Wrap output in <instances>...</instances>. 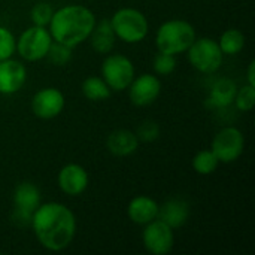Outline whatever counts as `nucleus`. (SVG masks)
Here are the masks:
<instances>
[{
  "mask_svg": "<svg viewBox=\"0 0 255 255\" xmlns=\"http://www.w3.org/2000/svg\"><path fill=\"white\" fill-rule=\"evenodd\" d=\"M30 227L42 248L51 253L67 250L75 241L78 223L73 211L60 202L40 203L31 215Z\"/></svg>",
  "mask_w": 255,
  "mask_h": 255,
  "instance_id": "nucleus-1",
  "label": "nucleus"
},
{
  "mask_svg": "<svg viewBox=\"0 0 255 255\" xmlns=\"http://www.w3.org/2000/svg\"><path fill=\"white\" fill-rule=\"evenodd\" d=\"M96 22L97 18L88 6L70 3L54 10L48 30L54 42L76 48L88 40Z\"/></svg>",
  "mask_w": 255,
  "mask_h": 255,
  "instance_id": "nucleus-2",
  "label": "nucleus"
},
{
  "mask_svg": "<svg viewBox=\"0 0 255 255\" xmlns=\"http://www.w3.org/2000/svg\"><path fill=\"white\" fill-rule=\"evenodd\" d=\"M196 37V28L191 22L181 18H172L160 24L154 42L158 52L178 57L188 51Z\"/></svg>",
  "mask_w": 255,
  "mask_h": 255,
  "instance_id": "nucleus-3",
  "label": "nucleus"
},
{
  "mask_svg": "<svg viewBox=\"0 0 255 255\" xmlns=\"http://www.w3.org/2000/svg\"><path fill=\"white\" fill-rule=\"evenodd\" d=\"M115 37L124 43L134 45L146 39L149 33V21L146 15L136 7H121L109 18Z\"/></svg>",
  "mask_w": 255,
  "mask_h": 255,
  "instance_id": "nucleus-4",
  "label": "nucleus"
},
{
  "mask_svg": "<svg viewBox=\"0 0 255 255\" xmlns=\"http://www.w3.org/2000/svg\"><path fill=\"white\" fill-rule=\"evenodd\" d=\"M185 54L191 67L203 75L217 73L224 61L218 40L212 37H196Z\"/></svg>",
  "mask_w": 255,
  "mask_h": 255,
  "instance_id": "nucleus-5",
  "label": "nucleus"
},
{
  "mask_svg": "<svg viewBox=\"0 0 255 255\" xmlns=\"http://www.w3.org/2000/svg\"><path fill=\"white\" fill-rule=\"evenodd\" d=\"M100 76L105 79V82L109 85L111 91H126L136 76V69L133 61L118 52H109L106 54L102 67H100Z\"/></svg>",
  "mask_w": 255,
  "mask_h": 255,
  "instance_id": "nucleus-6",
  "label": "nucleus"
},
{
  "mask_svg": "<svg viewBox=\"0 0 255 255\" xmlns=\"http://www.w3.org/2000/svg\"><path fill=\"white\" fill-rule=\"evenodd\" d=\"M52 42L48 27L30 25L16 37V52L24 61L36 63L46 58Z\"/></svg>",
  "mask_w": 255,
  "mask_h": 255,
  "instance_id": "nucleus-7",
  "label": "nucleus"
},
{
  "mask_svg": "<svg viewBox=\"0 0 255 255\" xmlns=\"http://www.w3.org/2000/svg\"><path fill=\"white\" fill-rule=\"evenodd\" d=\"M211 149L223 164L238 161L245 151V136L241 128L235 126L223 127L212 139Z\"/></svg>",
  "mask_w": 255,
  "mask_h": 255,
  "instance_id": "nucleus-8",
  "label": "nucleus"
},
{
  "mask_svg": "<svg viewBox=\"0 0 255 255\" xmlns=\"http://www.w3.org/2000/svg\"><path fill=\"white\" fill-rule=\"evenodd\" d=\"M143 248L152 255H167L175 247V233L170 226L161 220H154L143 226L142 232Z\"/></svg>",
  "mask_w": 255,
  "mask_h": 255,
  "instance_id": "nucleus-9",
  "label": "nucleus"
},
{
  "mask_svg": "<svg viewBox=\"0 0 255 255\" xmlns=\"http://www.w3.org/2000/svg\"><path fill=\"white\" fill-rule=\"evenodd\" d=\"M66 106V97L63 91L54 87H45L34 93L30 102L31 112L40 120L57 118Z\"/></svg>",
  "mask_w": 255,
  "mask_h": 255,
  "instance_id": "nucleus-10",
  "label": "nucleus"
},
{
  "mask_svg": "<svg viewBox=\"0 0 255 255\" xmlns=\"http://www.w3.org/2000/svg\"><path fill=\"white\" fill-rule=\"evenodd\" d=\"M127 91L128 99L134 106L146 108L160 97L161 81L155 73H142L133 78Z\"/></svg>",
  "mask_w": 255,
  "mask_h": 255,
  "instance_id": "nucleus-11",
  "label": "nucleus"
},
{
  "mask_svg": "<svg viewBox=\"0 0 255 255\" xmlns=\"http://www.w3.org/2000/svg\"><path fill=\"white\" fill-rule=\"evenodd\" d=\"M27 67L22 61L15 60L13 57L0 61V94L13 96L27 82Z\"/></svg>",
  "mask_w": 255,
  "mask_h": 255,
  "instance_id": "nucleus-12",
  "label": "nucleus"
},
{
  "mask_svg": "<svg viewBox=\"0 0 255 255\" xmlns=\"http://www.w3.org/2000/svg\"><path fill=\"white\" fill-rule=\"evenodd\" d=\"M57 184L61 193L70 197L81 196L90 185V175L87 169L76 163L63 166L57 175Z\"/></svg>",
  "mask_w": 255,
  "mask_h": 255,
  "instance_id": "nucleus-13",
  "label": "nucleus"
},
{
  "mask_svg": "<svg viewBox=\"0 0 255 255\" xmlns=\"http://www.w3.org/2000/svg\"><path fill=\"white\" fill-rule=\"evenodd\" d=\"M160 205L149 196H136L128 202L127 206V217L136 226H146L148 223L158 218Z\"/></svg>",
  "mask_w": 255,
  "mask_h": 255,
  "instance_id": "nucleus-14",
  "label": "nucleus"
},
{
  "mask_svg": "<svg viewBox=\"0 0 255 255\" xmlns=\"http://www.w3.org/2000/svg\"><path fill=\"white\" fill-rule=\"evenodd\" d=\"M238 85L230 78H220L211 87L205 105L209 109H226L233 105Z\"/></svg>",
  "mask_w": 255,
  "mask_h": 255,
  "instance_id": "nucleus-15",
  "label": "nucleus"
},
{
  "mask_svg": "<svg viewBox=\"0 0 255 255\" xmlns=\"http://www.w3.org/2000/svg\"><path fill=\"white\" fill-rule=\"evenodd\" d=\"M190 214H191L190 203L181 197H173L166 200L160 206L158 220H161L163 223H166L175 230L187 224V221L190 220Z\"/></svg>",
  "mask_w": 255,
  "mask_h": 255,
  "instance_id": "nucleus-16",
  "label": "nucleus"
},
{
  "mask_svg": "<svg viewBox=\"0 0 255 255\" xmlns=\"http://www.w3.org/2000/svg\"><path fill=\"white\" fill-rule=\"evenodd\" d=\"M106 148L109 154L118 158L128 157L134 154L139 148V139L134 131L127 128L114 130L106 139Z\"/></svg>",
  "mask_w": 255,
  "mask_h": 255,
  "instance_id": "nucleus-17",
  "label": "nucleus"
},
{
  "mask_svg": "<svg viewBox=\"0 0 255 255\" xmlns=\"http://www.w3.org/2000/svg\"><path fill=\"white\" fill-rule=\"evenodd\" d=\"M13 209L33 214L37 206L42 203V194L40 190L33 182H21L15 187L12 194Z\"/></svg>",
  "mask_w": 255,
  "mask_h": 255,
  "instance_id": "nucleus-18",
  "label": "nucleus"
},
{
  "mask_svg": "<svg viewBox=\"0 0 255 255\" xmlns=\"http://www.w3.org/2000/svg\"><path fill=\"white\" fill-rule=\"evenodd\" d=\"M88 40H90V45H91L94 52H97L100 55H106V54L112 52L115 42H117V37H115V33L111 27L109 19L97 21L90 37H88Z\"/></svg>",
  "mask_w": 255,
  "mask_h": 255,
  "instance_id": "nucleus-19",
  "label": "nucleus"
},
{
  "mask_svg": "<svg viewBox=\"0 0 255 255\" xmlns=\"http://www.w3.org/2000/svg\"><path fill=\"white\" fill-rule=\"evenodd\" d=\"M81 91L82 96L90 100V102H103L108 100L112 94L109 85L105 82V79L102 76H88L87 79H84L82 85H81Z\"/></svg>",
  "mask_w": 255,
  "mask_h": 255,
  "instance_id": "nucleus-20",
  "label": "nucleus"
},
{
  "mask_svg": "<svg viewBox=\"0 0 255 255\" xmlns=\"http://www.w3.org/2000/svg\"><path fill=\"white\" fill-rule=\"evenodd\" d=\"M245 43H247L245 33L235 27L224 30L218 39V45H220L224 57L226 55H238L245 48Z\"/></svg>",
  "mask_w": 255,
  "mask_h": 255,
  "instance_id": "nucleus-21",
  "label": "nucleus"
},
{
  "mask_svg": "<svg viewBox=\"0 0 255 255\" xmlns=\"http://www.w3.org/2000/svg\"><path fill=\"white\" fill-rule=\"evenodd\" d=\"M220 164L221 163H220V160L217 158V155L214 154L212 149H202L191 160L193 170L197 175H202V176L212 175L214 172H217Z\"/></svg>",
  "mask_w": 255,
  "mask_h": 255,
  "instance_id": "nucleus-22",
  "label": "nucleus"
},
{
  "mask_svg": "<svg viewBox=\"0 0 255 255\" xmlns=\"http://www.w3.org/2000/svg\"><path fill=\"white\" fill-rule=\"evenodd\" d=\"M54 7L49 1H37L30 9V19L33 25L48 27L54 13Z\"/></svg>",
  "mask_w": 255,
  "mask_h": 255,
  "instance_id": "nucleus-23",
  "label": "nucleus"
},
{
  "mask_svg": "<svg viewBox=\"0 0 255 255\" xmlns=\"http://www.w3.org/2000/svg\"><path fill=\"white\" fill-rule=\"evenodd\" d=\"M72 57H73V48L66 46L58 42H52V45L46 54V58L49 60V63L57 67H63V66L69 64Z\"/></svg>",
  "mask_w": 255,
  "mask_h": 255,
  "instance_id": "nucleus-24",
  "label": "nucleus"
},
{
  "mask_svg": "<svg viewBox=\"0 0 255 255\" xmlns=\"http://www.w3.org/2000/svg\"><path fill=\"white\" fill-rule=\"evenodd\" d=\"M233 105L241 112H250L253 111L255 105V87L245 84L244 87H238Z\"/></svg>",
  "mask_w": 255,
  "mask_h": 255,
  "instance_id": "nucleus-25",
  "label": "nucleus"
},
{
  "mask_svg": "<svg viewBox=\"0 0 255 255\" xmlns=\"http://www.w3.org/2000/svg\"><path fill=\"white\" fill-rule=\"evenodd\" d=\"M152 69L157 76H167L172 75L176 69V57L164 52H157L152 61Z\"/></svg>",
  "mask_w": 255,
  "mask_h": 255,
  "instance_id": "nucleus-26",
  "label": "nucleus"
},
{
  "mask_svg": "<svg viewBox=\"0 0 255 255\" xmlns=\"http://www.w3.org/2000/svg\"><path fill=\"white\" fill-rule=\"evenodd\" d=\"M16 54V37L4 25H0V61Z\"/></svg>",
  "mask_w": 255,
  "mask_h": 255,
  "instance_id": "nucleus-27",
  "label": "nucleus"
},
{
  "mask_svg": "<svg viewBox=\"0 0 255 255\" xmlns=\"http://www.w3.org/2000/svg\"><path fill=\"white\" fill-rule=\"evenodd\" d=\"M134 133H136L139 142L151 143V142H155L160 137V126L152 120H146L137 127V130Z\"/></svg>",
  "mask_w": 255,
  "mask_h": 255,
  "instance_id": "nucleus-28",
  "label": "nucleus"
},
{
  "mask_svg": "<svg viewBox=\"0 0 255 255\" xmlns=\"http://www.w3.org/2000/svg\"><path fill=\"white\" fill-rule=\"evenodd\" d=\"M247 84L255 87V61L251 60L250 64H248V69H247Z\"/></svg>",
  "mask_w": 255,
  "mask_h": 255,
  "instance_id": "nucleus-29",
  "label": "nucleus"
}]
</instances>
